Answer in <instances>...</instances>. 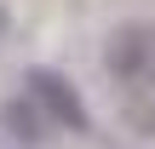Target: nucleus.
<instances>
[{
    "label": "nucleus",
    "instance_id": "obj_1",
    "mask_svg": "<svg viewBox=\"0 0 155 149\" xmlns=\"http://www.w3.org/2000/svg\"><path fill=\"white\" fill-rule=\"evenodd\" d=\"M104 63H109V75L127 80V86L155 80V29L150 23H121V29L109 34V46H104Z\"/></svg>",
    "mask_w": 155,
    "mask_h": 149
},
{
    "label": "nucleus",
    "instance_id": "obj_2",
    "mask_svg": "<svg viewBox=\"0 0 155 149\" xmlns=\"http://www.w3.org/2000/svg\"><path fill=\"white\" fill-rule=\"evenodd\" d=\"M29 98L40 103V115L52 126H63V132H81L86 126V103H81V92L58 69H29Z\"/></svg>",
    "mask_w": 155,
    "mask_h": 149
},
{
    "label": "nucleus",
    "instance_id": "obj_3",
    "mask_svg": "<svg viewBox=\"0 0 155 149\" xmlns=\"http://www.w3.org/2000/svg\"><path fill=\"white\" fill-rule=\"evenodd\" d=\"M0 126L12 132V144L29 149V144H40V132H46L52 121H46V115H40V103L29 98V103H6V109H0Z\"/></svg>",
    "mask_w": 155,
    "mask_h": 149
},
{
    "label": "nucleus",
    "instance_id": "obj_4",
    "mask_svg": "<svg viewBox=\"0 0 155 149\" xmlns=\"http://www.w3.org/2000/svg\"><path fill=\"white\" fill-rule=\"evenodd\" d=\"M6 29H12V17H6V6H0V40H6Z\"/></svg>",
    "mask_w": 155,
    "mask_h": 149
}]
</instances>
